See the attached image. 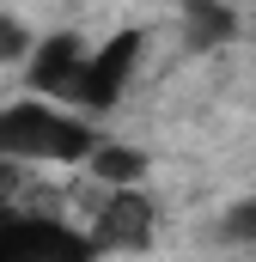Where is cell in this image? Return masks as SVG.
Listing matches in <instances>:
<instances>
[{
	"label": "cell",
	"instance_id": "cell-1",
	"mask_svg": "<svg viewBox=\"0 0 256 262\" xmlns=\"http://www.w3.org/2000/svg\"><path fill=\"white\" fill-rule=\"evenodd\" d=\"M98 140L79 116H55L49 104L0 110V159H92Z\"/></svg>",
	"mask_w": 256,
	"mask_h": 262
},
{
	"label": "cell",
	"instance_id": "cell-2",
	"mask_svg": "<svg viewBox=\"0 0 256 262\" xmlns=\"http://www.w3.org/2000/svg\"><path fill=\"white\" fill-rule=\"evenodd\" d=\"M98 244H86L79 232H67L55 220H25V213H0V262H92Z\"/></svg>",
	"mask_w": 256,
	"mask_h": 262
},
{
	"label": "cell",
	"instance_id": "cell-3",
	"mask_svg": "<svg viewBox=\"0 0 256 262\" xmlns=\"http://www.w3.org/2000/svg\"><path fill=\"white\" fill-rule=\"evenodd\" d=\"M134 55H140V31L110 37V43L86 61V73L73 79V98H79L86 110H110V104L122 98V79H128V67H134Z\"/></svg>",
	"mask_w": 256,
	"mask_h": 262
},
{
	"label": "cell",
	"instance_id": "cell-4",
	"mask_svg": "<svg viewBox=\"0 0 256 262\" xmlns=\"http://www.w3.org/2000/svg\"><path fill=\"white\" fill-rule=\"evenodd\" d=\"M92 244H104V250H146L153 244V207H146V195L116 189L110 207H104V220H98V232H92Z\"/></svg>",
	"mask_w": 256,
	"mask_h": 262
},
{
	"label": "cell",
	"instance_id": "cell-5",
	"mask_svg": "<svg viewBox=\"0 0 256 262\" xmlns=\"http://www.w3.org/2000/svg\"><path fill=\"white\" fill-rule=\"evenodd\" d=\"M79 73H86L79 37H49V43L31 55V85H37V92H73Z\"/></svg>",
	"mask_w": 256,
	"mask_h": 262
},
{
	"label": "cell",
	"instance_id": "cell-6",
	"mask_svg": "<svg viewBox=\"0 0 256 262\" xmlns=\"http://www.w3.org/2000/svg\"><path fill=\"white\" fill-rule=\"evenodd\" d=\"M183 12H189V49H214V43L238 37V18L220 0H183Z\"/></svg>",
	"mask_w": 256,
	"mask_h": 262
},
{
	"label": "cell",
	"instance_id": "cell-7",
	"mask_svg": "<svg viewBox=\"0 0 256 262\" xmlns=\"http://www.w3.org/2000/svg\"><path fill=\"white\" fill-rule=\"evenodd\" d=\"M92 171H98L104 183H116V189H134V183L146 177V159L128 152V146H98V152H92Z\"/></svg>",
	"mask_w": 256,
	"mask_h": 262
},
{
	"label": "cell",
	"instance_id": "cell-8",
	"mask_svg": "<svg viewBox=\"0 0 256 262\" xmlns=\"http://www.w3.org/2000/svg\"><path fill=\"white\" fill-rule=\"evenodd\" d=\"M226 238H238V244H256V201H238V207L226 213Z\"/></svg>",
	"mask_w": 256,
	"mask_h": 262
},
{
	"label": "cell",
	"instance_id": "cell-9",
	"mask_svg": "<svg viewBox=\"0 0 256 262\" xmlns=\"http://www.w3.org/2000/svg\"><path fill=\"white\" fill-rule=\"evenodd\" d=\"M31 49V37H25V25L18 18H0V61H18Z\"/></svg>",
	"mask_w": 256,
	"mask_h": 262
}]
</instances>
